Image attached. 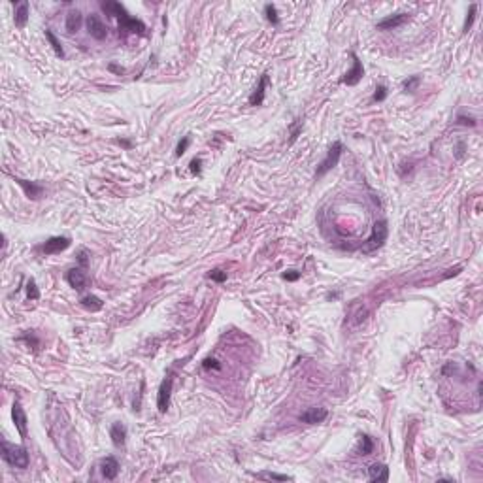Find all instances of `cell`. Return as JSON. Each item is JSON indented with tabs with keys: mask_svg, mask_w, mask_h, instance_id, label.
Returning a JSON list of instances; mask_svg holds the SVG:
<instances>
[{
	"mask_svg": "<svg viewBox=\"0 0 483 483\" xmlns=\"http://www.w3.org/2000/svg\"><path fill=\"white\" fill-rule=\"evenodd\" d=\"M442 372H444V374H447V372H457V366H455L453 362H449L447 366H444V370H442Z\"/></svg>",
	"mask_w": 483,
	"mask_h": 483,
	"instance_id": "obj_37",
	"label": "cell"
},
{
	"mask_svg": "<svg viewBox=\"0 0 483 483\" xmlns=\"http://www.w3.org/2000/svg\"><path fill=\"white\" fill-rule=\"evenodd\" d=\"M46 38L49 40V44H51V48L55 49V53H57L59 57H65V49H63V46H61V42L57 40V36L51 32V30H46Z\"/></svg>",
	"mask_w": 483,
	"mask_h": 483,
	"instance_id": "obj_22",
	"label": "cell"
},
{
	"mask_svg": "<svg viewBox=\"0 0 483 483\" xmlns=\"http://www.w3.org/2000/svg\"><path fill=\"white\" fill-rule=\"evenodd\" d=\"M368 478L372 482H387L389 480V468L385 464H372L368 468Z\"/></svg>",
	"mask_w": 483,
	"mask_h": 483,
	"instance_id": "obj_17",
	"label": "cell"
},
{
	"mask_svg": "<svg viewBox=\"0 0 483 483\" xmlns=\"http://www.w3.org/2000/svg\"><path fill=\"white\" fill-rule=\"evenodd\" d=\"M457 123L463 125V127H476V119L470 117V115H468V117H466V115H459V117H457Z\"/></svg>",
	"mask_w": 483,
	"mask_h": 483,
	"instance_id": "obj_32",
	"label": "cell"
},
{
	"mask_svg": "<svg viewBox=\"0 0 483 483\" xmlns=\"http://www.w3.org/2000/svg\"><path fill=\"white\" fill-rule=\"evenodd\" d=\"M67 281L70 283V287H74L76 291H83V289L87 287V283H89V277H87V274L83 272V270L72 268V270H68Z\"/></svg>",
	"mask_w": 483,
	"mask_h": 483,
	"instance_id": "obj_11",
	"label": "cell"
},
{
	"mask_svg": "<svg viewBox=\"0 0 483 483\" xmlns=\"http://www.w3.org/2000/svg\"><path fill=\"white\" fill-rule=\"evenodd\" d=\"M189 143H191V138H189V136H185L183 140H180V142H178V145H176V157H181L183 153L187 151Z\"/></svg>",
	"mask_w": 483,
	"mask_h": 483,
	"instance_id": "obj_27",
	"label": "cell"
},
{
	"mask_svg": "<svg viewBox=\"0 0 483 483\" xmlns=\"http://www.w3.org/2000/svg\"><path fill=\"white\" fill-rule=\"evenodd\" d=\"M108 70H112V72H115V74H123V72H125L123 68H121V67H117V65H114V63H112V65L108 67Z\"/></svg>",
	"mask_w": 483,
	"mask_h": 483,
	"instance_id": "obj_36",
	"label": "cell"
},
{
	"mask_svg": "<svg viewBox=\"0 0 483 483\" xmlns=\"http://www.w3.org/2000/svg\"><path fill=\"white\" fill-rule=\"evenodd\" d=\"M385 96H387V87L379 85L378 89H376V93H374V102H381V100H385Z\"/></svg>",
	"mask_w": 483,
	"mask_h": 483,
	"instance_id": "obj_31",
	"label": "cell"
},
{
	"mask_svg": "<svg viewBox=\"0 0 483 483\" xmlns=\"http://www.w3.org/2000/svg\"><path fill=\"white\" fill-rule=\"evenodd\" d=\"M110 438H112V442H114L115 447L125 445V440H127V426L121 425V423H114L112 428H110Z\"/></svg>",
	"mask_w": 483,
	"mask_h": 483,
	"instance_id": "obj_16",
	"label": "cell"
},
{
	"mask_svg": "<svg viewBox=\"0 0 483 483\" xmlns=\"http://www.w3.org/2000/svg\"><path fill=\"white\" fill-rule=\"evenodd\" d=\"M410 19V15L408 13H397V15H389V17H385L383 21H379L378 23V29L379 30H393V29H398V27H402L406 21Z\"/></svg>",
	"mask_w": 483,
	"mask_h": 483,
	"instance_id": "obj_14",
	"label": "cell"
},
{
	"mask_svg": "<svg viewBox=\"0 0 483 483\" xmlns=\"http://www.w3.org/2000/svg\"><path fill=\"white\" fill-rule=\"evenodd\" d=\"M209 279H213V281H217V283H223V281H227V272H223V270H211L208 274Z\"/></svg>",
	"mask_w": 483,
	"mask_h": 483,
	"instance_id": "obj_28",
	"label": "cell"
},
{
	"mask_svg": "<svg viewBox=\"0 0 483 483\" xmlns=\"http://www.w3.org/2000/svg\"><path fill=\"white\" fill-rule=\"evenodd\" d=\"M27 296L30 300H38L40 298V291L36 283H34V279H29V283H27Z\"/></svg>",
	"mask_w": 483,
	"mask_h": 483,
	"instance_id": "obj_24",
	"label": "cell"
},
{
	"mask_svg": "<svg viewBox=\"0 0 483 483\" xmlns=\"http://www.w3.org/2000/svg\"><path fill=\"white\" fill-rule=\"evenodd\" d=\"M100 466H102V476H104L106 480H115L117 478V474H119V463H117L115 457H106Z\"/></svg>",
	"mask_w": 483,
	"mask_h": 483,
	"instance_id": "obj_15",
	"label": "cell"
},
{
	"mask_svg": "<svg viewBox=\"0 0 483 483\" xmlns=\"http://www.w3.org/2000/svg\"><path fill=\"white\" fill-rule=\"evenodd\" d=\"M342 151H344L342 142L332 143L331 149L327 151V157H325V159L319 162V166H317V172H315V178H317V180H321L327 172H331L332 168L338 164V161H340V157H342Z\"/></svg>",
	"mask_w": 483,
	"mask_h": 483,
	"instance_id": "obj_4",
	"label": "cell"
},
{
	"mask_svg": "<svg viewBox=\"0 0 483 483\" xmlns=\"http://www.w3.org/2000/svg\"><path fill=\"white\" fill-rule=\"evenodd\" d=\"M476 10H478V6H476V4H472V6H470V10H468V13H466V21H464V32H468V29L472 27L474 19H476Z\"/></svg>",
	"mask_w": 483,
	"mask_h": 483,
	"instance_id": "obj_25",
	"label": "cell"
},
{
	"mask_svg": "<svg viewBox=\"0 0 483 483\" xmlns=\"http://www.w3.org/2000/svg\"><path fill=\"white\" fill-rule=\"evenodd\" d=\"M387 234H389L387 221L381 219V221H378V223L372 227V234H370L368 240H366V244H364V247H362V251H364V253H372V251L379 249V247L385 244Z\"/></svg>",
	"mask_w": 483,
	"mask_h": 483,
	"instance_id": "obj_3",
	"label": "cell"
},
{
	"mask_svg": "<svg viewBox=\"0 0 483 483\" xmlns=\"http://www.w3.org/2000/svg\"><path fill=\"white\" fill-rule=\"evenodd\" d=\"M11 417H13V425L17 428L19 436L25 440L27 438V425H29V421H27V415H25V412H23L19 402H15L13 408H11Z\"/></svg>",
	"mask_w": 483,
	"mask_h": 483,
	"instance_id": "obj_10",
	"label": "cell"
},
{
	"mask_svg": "<svg viewBox=\"0 0 483 483\" xmlns=\"http://www.w3.org/2000/svg\"><path fill=\"white\" fill-rule=\"evenodd\" d=\"M327 415H329L327 408L313 406V408H308L302 415H300V421L306 423V425H317V423H323L327 419Z\"/></svg>",
	"mask_w": 483,
	"mask_h": 483,
	"instance_id": "obj_9",
	"label": "cell"
},
{
	"mask_svg": "<svg viewBox=\"0 0 483 483\" xmlns=\"http://www.w3.org/2000/svg\"><path fill=\"white\" fill-rule=\"evenodd\" d=\"M89 253H87V249H79V253H77V261H79V265L83 266V268H87V265H89Z\"/></svg>",
	"mask_w": 483,
	"mask_h": 483,
	"instance_id": "obj_33",
	"label": "cell"
},
{
	"mask_svg": "<svg viewBox=\"0 0 483 483\" xmlns=\"http://www.w3.org/2000/svg\"><path fill=\"white\" fill-rule=\"evenodd\" d=\"M85 25H87V32H89L95 40H98V42L106 40V36H108V29H106V25L102 23V19H100L98 15L91 13V15L87 17Z\"/></svg>",
	"mask_w": 483,
	"mask_h": 483,
	"instance_id": "obj_6",
	"label": "cell"
},
{
	"mask_svg": "<svg viewBox=\"0 0 483 483\" xmlns=\"http://www.w3.org/2000/svg\"><path fill=\"white\" fill-rule=\"evenodd\" d=\"M283 279H287V281H296L298 277H300V274L298 272H294V270H291V272H283V276H281Z\"/></svg>",
	"mask_w": 483,
	"mask_h": 483,
	"instance_id": "obj_35",
	"label": "cell"
},
{
	"mask_svg": "<svg viewBox=\"0 0 483 483\" xmlns=\"http://www.w3.org/2000/svg\"><path fill=\"white\" fill-rule=\"evenodd\" d=\"M268 83H270V76H268V74H263V76H261V81H259V85L255 87V91H253L251 96H249V104L261 106L263 102H265V93H266Z\"/></svg>",
	"mask_w": 483,
	"mask_h": 483,
	"instance_id": "obj_12",
	"label": "cell"
},
{
	"mask_svg": "<svg viewBox=\"0 0 483 483\" xmlns=\"http://www.w3.org/2000/svg\"><path fill=\"white\" fill-rule=\"evenodd\" d=\"M351 59H353V67H351V70H347V74L344 76L342 81L345 85H357L360 79H362V76H364V67H362L360 59L355 53H351Z\"/></svg>",
	"mask_w": 483,
	"mask_h": 483,
	"instance_id": "obj_7",
	"label": "cell"
},
{
	"mask_svg": "<svg viewBox=\"0 0 483 483\" xmlns=\"http://www.w3.org/2000/svg\"><path fill=\"white\" fill-rule=\"evenodd\" d=\"M70 246V238L68 236H53L42 246V253L46 255H57L61 251H65Z\"/></svg>",
	"mask_w": 483,
	"mask_h": 483,
	"instance_id": "obj_8",
	"label": "cell"
},
{
	"mask_svg": "<svg viewBox=\"0 0 483 483\" xmlns=\"http://www.w3.org/2000/svg\"><path fill=\"white\" fill-rule=\"evenodd\" d=\"M172 385H174V376L168 374L166 378L162 379L161 387H159V395H157V408H159L161 414H164L168 410V406H170Z\"/></svg>",
	"mask_w": 483,
	"mask_h": 483,
	"instance_id": "obj_5",
	"label": "cell"
},
{
	"mask_svg": "<svg viewBox=\"0 0 483 483\" xmlns=\"http://www.w3.org/2000/svg\"><path fill=\"white\" fill-rule=\"evenodd\" d=\"M259 478H263V480H277V482H289L291 480L289 476H281V474H261Z\"/></svg>",
	"mask_w": 483,
	"mask_h": 483,
	"instance_id": "obj_30",
	"label": "cell"
},
{
	"mask_svg": "<svg viewBox=\"0 0 483 483\" xmlns=\"http://www.w3.org/2000/svg\"><path fill=\"white\" fill-rule=\"evenodd\" d=\"M2 457H4V461H6L8 464L15 466V468H21V470H25L30 463L29 453H27L25 447H21V445H11V444H8L6 440L2 442Z\"/></svg>",
	"mask_w": 483,
	"mask_h": 483,
	"instance_id": "obj_2",
	"label": "cell"
},
{
	"mask_svg": "<svg viewBox=\"0 0 483 483\" xmlns=\"http://www.w3.org/2000/svg\"><path fill=\"white\" fill-rule=\"evenodd\" d=\"M191 172L193 174H200L202 172V161L200 159H193L191 161Z\"/></svg>",
	"mask_w": 483,
	"mask_h": 483,
	"instance_id": "obj_34",
	"label": "cell"
},
{
	"mask_svg": "<svg viewBox=\"0 0 483 483\" xmlns=\"http://www.w3.org/2000/svg\"><path fill=\"white\" fill-rule=\"evenodd\" d=\"M265 15H266V19L270 21L272 25H277V23H279L277 10H276V6H272V4H266V6H265Z\"/></svg>",
	"mask_w": 483,
	"mask_h": 483,
	"instance_id": "obj_23",
	"label": "cell"
},
{
	"mask_svg": "<svg viewBox=\"0 0 483 483\" xmlns=\"http://www.w3.org/2000/svg\"><path fill=\"white\" fill-rule=\"evenodd\" d=\"M100 8H102L106 13H110V15H114V17H117V19H119V30H125V32H136V34H143V30H145L143 21L136 19V17H131V15L127 13V10H125L119 2H102V4H100Z\"/></svg>",
	"mask_w": 483,
	"mask_h": 483,
	"instance_id": "obj_1",
	"label": "cell"
},
{
	"mask_svg": "<svg viewBox=\"0 0 483 483\" xmlns=\"http://www.w3.org/2000/svg\"><path fill=\"white\" fill-rule=\"evenodd\" d=\"M360 455H370L374 451V440L370 438L368 434L360 436V447H359Z\"/></svg>",
	"mask_w": 483,
	"mask_h": 483,
	"instance_id": "obj_21",
	"label": "cell"
},
{
	"mask_svg": "<svg viewBox=\"0 0 483 483\" xmlns=\"http://www.w3.org/2000/svg\"><path fill=\"white\" fill-rule=\"evenodd\" d=\"M202 368L204 370H221V364H219L217 359H211V357H208V359H204V362H202Z\"/></svg>",
	"mask_w": 483,
	"mask_h": 483,
	"instance_id": "obj_29",
	"label": "cell"
},
{
	"mask_svg": "<svg viewBox=\"0 0 483 483\" xmlns=\"http://www.w3.org/2000/svg\"><path fill=\"white\" fill-rule=\"evenodd\" d=\"M419 83H421V77H419V76H412V77H408V79H404L402 87H404L406 91H415Z\"/></svg>",
	"mask_w": 483,
	"mask_h": 483,
	"instance_id": "obj_26",
	"label": "cell"
},
{
	"mask_svg": "<svg viewBox=\"0 0 483 483\" xmlns=\"http://www.w3.org/2000/svg\"><path fill=\"white\" fill-rule=\"evenodd\" d=\"M15 181H17V185H19L21 189L25 191V195L29 197L30 200H38L42 195H44V187L40 185V183H34V181H27V180H21V178H15Z\"/></svg>",
	"mask_w": 483,
	"mask_h": 483,
	"instance_id": "obj_13",
	"label": "cell"
},
{
	"mask_svg": "<svg viewBox=\"0 0 483 483\" xmlns=\"http://www.w3.org/2000/svg\"><path fill=\"white\" fill-rule=\"evenodd\" d=\"M15 27H19V29H23L25 25H27V21H29V2H19L17 6H15Z\"/></svg>",
	"mask_w": 483,
	"mask_h": 483,
	"instance_id": "obj_18",
	"label": "cell"
},
{
	"mask_svg": "<svg viewBox=\"0 0 483 483\" xmlns=\"http://www.w3.org/2000/svg\"><path fill=\"white\" fill-rule=\"evenodd\" d=\"M81 23H83V15H81V11H70L67 15V30L68 34H74L76 30H79V27H81Z\"/></svg>",
	"mask_w": 483,
	"mask_h": 483,
	"instance_id": "obj_19",
	"label": "cell"
},
{
	"mask_svg": "<svg viewBox=\"0 0 483 483\" xmlns=\"http://www.w3.org/2000/svg\"><path fill=\"white\" fill-rule=\"evenodd\" d=\"M81 306L83 308H87V310H91V312H98V310H102V300L98 298V296H95V294H87V296H83L81 298Z\"/></svg>",
	"mask_w": 483,
	"mask_h": 483,
	"instance_id": "obj_20",
	"label": "cell"
}]
</instances>
